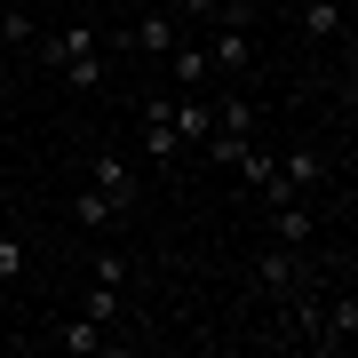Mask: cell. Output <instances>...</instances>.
I'll list each match as a JSON object with an SVG mask.
<instances>
[{
    "mask_svg": "<svg viewBox=\"0 0 358 358\" xmlns=\"http://www.w3.org/2000/svg\"><path fill=\"white\" fill-rule=\"evenodd\" d=\"M88 183H96L103 199H120V207H136V167L120 159V152H96V159H88Z\"/></svg>",
    "mask_w": 358,
    "mask_h": 358,
    "instance_id": "cell-8",
    "label": "cell"
},
{
    "mask_svg": "<svg viewBox=\"0 0 358 358\" xmlns=\"http://www.w3.org/2000/svg\"><path fill=\"white\" fill-rule=\"evenodd\" d=\"M327 183V152H310V143H294V152H279V167H271L263 199H310Z\"/></svg>",
    "mask_w": 358,
    "mask_h": 358,
    "instance_id": "cell-3",
    "label": "cell"
},
{
    "mask_svg": "<svg viewBox=\"0 0 358 358\" xmlns=\"http://www.w3.org/2000/svg\"><path fill=\"white\" fill-rule=\"evenodd\" d=\"M350 334H358V294H343V303L327 310V334H319V350H350Z\"/></svg>",
    "mask_w": 358,
    "mask_h": 358,
    "instance_id": "cell-16",
    "label": "cell"
},
{
    "mask_svg": "<svg viewBox=\"0 0 358 358\" xmlns=\"http://www.w3.org/2000/svg\"><path fill=\"white\" fill-rule=\"evenodd\" d=\"M143 143H152V167H176L183 159V136H176V120H167V88L143 96Z\"/></svg>",
    "mask_w": 358,
    "mask_h": 358,
    "instance_id": "cell-6",
    "label": "cell"
},
{
    "mask_svg": "<svg viewBox=\"0 0 358 358\" xmlns=\"http://www.w3.org/2000/svg\"><path fill=\"white\" fill-rule=\"evenodd\" d=\"M247 143H255V96H247V88H231V96H215V128H207L199 152H215V159L231 167Z\"/></svg>",
    "mask_w": 358,
    "mask_h": 358,
    "instance_id": "cell-2",
    "label": "cell"
},
{
    "mask_svg": "<svg viewBox=\"0 0 358 358\" xmlns=\"http://www.w3.org/2000/svg\"><path fill=\"white\" fill-rule=\"evenodd\" d=\"M32 40H40V24H32L24 8H16V16H0V48H32Z\"/></svg>",
    "mask_w": 358,
    "mask_h": 358,
    "instance_id": "cell-18",
    "label": "cell"
},
{
    "mask_svg": "<svg viewBox=\"0 0 358 358\" xmlns=\"http://www.w3.org/2000/svg\"><path fill=\"white\" fill-rule=\"evenodd\" d=\"M271 207V239L279 247H310V231H319V207L310 199H263Z\"/></svg>",
    "mask_w": 358,
    "mask_h": 358,
    "instance_id": "cell-7",
    "label": "cell"
},
{
    "mask_svg": "<svg viewBox=\"0 0 358 358\" xmlns=\"http://www.w3.org/2000/svg\"><path fill=\"white\" fill-rule=\"evenodd\" d=\"M48 343L64 350V358H96V350H120V343H112V334H103L96 319H64V327L48 334Z\"/></svg>",
    "mask_w": 358,
    "mask_h": 358,
    "instance_id": "cell-9",
    "label": "cell"
},
{
    "mask_svg": "<svg viewBox=\"0 0 358 358\" xmlns=\"http://www.w3.org/2000/svg\"><path fill=\"white\" fill-rule=\"evenodd\" d=\"M271 167H279V152H271V143H247V152L231 159V176H239L247 192H263V183H271Z\"/></svg>",
    "mask_w": 358,
    "mask_h": 358,
    "instance_id": "cell-15",
    "label": "cell"
},
{
    "mask_svg": "<svg viewBox=\"0 0 358 358\" xmlns=\"http://www.w3.org/2000/svg\"><path fill=\"white\" fill-rule=\"evenodd\" d=\"M40 56L56 64V80H64V88H80V96L103 88V40H96V24H64V32H48V40H40Z\"/></svg>",
    "mask_w": 358,
    "mask_h": 358,
    "instance_id": "cell-1",
    "label": "cell"
},
{
    "mask_svg": "<svg viewBox=\"0 0 358 358\" xmlns=\"http://www.w3.org/2000/svg\"><path fill=\"white\" fill-rule=\"evenodd\" d=\"M207 72H223V80H247V72H255V24H215V40H207Z\"/></svg>",
    "mask_w": 358,
    "mask_h": 358,
    "instance_id": "cell-5",
    "label": "cell"
},
{
    "mask_svg": "<svg viewBox=\"0 0 358 358\" xmlns=\"http://www.w3.org/2000/svg\"><path fill=\"white\" fill-rule=\"evenodd\" d=\"M120 215H128V207H120V199H103L96 183H80V199H72V223H80V231H112Z\"/></svg>",
    "mask_w": 358,
    "mask_h": 358,
    "instance_id": "cell-11",
    "label": "cell"
},
{
    "mask_svg": "<svg viewBox=\"0 0 358 358\" xmlns=\"http://www.w3.org/2000/svg\"><path fill=\"white\" fill-rule=\"evenodd\" d=\"M88 279H103V287H128V279H136V263L120 255V247H103V255L88 263Z\"/></svg>",
    "mask_w": 358,
    "mask_h": 358,
    "instance_id": "cell-17",
    "label": "cell"
},
{
    "mask_svg": "<svg viewBox=\"0 0 358 358\" xmlns=\"http://www.w3.org/2000/svg\"><path fill=\"white\" fill-rule=\"evenodd\" d=\"M159 64H167V80H176V88H207V48H192V40H176Z\"/></svg>",
    "mask_w": 358,
    "mask_h": 358,
    "instance_id": "cell-13",
    "label": "cell"
},
{
    "mask_svg": "<svg viewBox=\"0 0 358 358\" xmlns=\"http://www.w3.org/2000/svg\"><path fill=\"white\" fill-rule=\"evenodd\" d=\"M303 279H310L303 247H279V239H271V247H263V263H255V294H271V303H294V294H303Z\"/></svg>",
    "mask_w": 358,
    "mask_h": 358,
    "instance_id": "cell-4",
    "label": "cell"
},
{
    "mask_svg": "<svg viewBox=\"0 0 358 358\" xmlns=\"http://www.w3.org/2000/svg\"><path fill=\"white\" fill-rule=\"evenodd\" d=\"M128 48H136V56H152V64H159V56L176 48V16H167V8H152V16H143V24L128 32Z\"/></svg>",
    "mask_w": 358,
    "mask_h": 358,
    "instance_id": "cell-10",
    "label": "cell"
},
{
    "mask_svg": "<svg viewBox=\"0 0 358 358\" xmlns=\"http://www.w3.org/2000/svg\"><path fill=\"white\" fill-rule=\"evenodd\" d=\"M176 16H207L215 24V0H176Z\"/></svg>",
    "mask_w": 358,
    "mask_h": 358,
    "instance_id": "cell-20",
    "label": "cell"
},
{
    "mask_svg": "<svg viewBox=\"0 0 358 358\" xmlns=\"http://www.w3.org/2000/svg\"><path fill=\"white\" fill-rule=\"evenodd\" d=\"M343 8H350V0H303L294 24H303V40H334V32H343Z\"/></svg>",
    "mask_w": 358,
    "mask_h": 358,
    "instance_id": "cell-14",
    "label": "cell"
},
{
    "mask_svg": "<svg viewBox=\"0 0 358 358\" xmlns=\"http://www.w3.org/2000/svg\"><path fill=\"white\" fill-rule=\"evenodd\" d=\"M80 319L120 327V319H128V287H103V279H88V303H80Z\"/></svg>",
    "mask_w": 358,
    "mask_h": 358,
    "instance_id": "cell-12",
    "label": "cell"
},
{
    "mask_svg": "<svg viewBox=\"0 0 358 358\" xmlns=\"http://www.w3.org/2000/svg\"><path fill=\"white\" fill-rule=\"evenodd\" d=\"M24 271V231H0V287Z\"/></svg>",
    "mask_w": 358,
    "mask_h": 358,
    "instance_id": "cell-19",
    "label": "cell"
}]
</instances>
